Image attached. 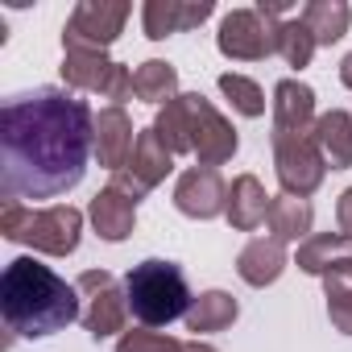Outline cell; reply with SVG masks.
Returning <instances> with one entry per match:
<instances>
[{"label":"cell","instance_id":"1","mask_svg":"<svg viewBox=\"0 0 352 352\" xmlns=\"http://www.w3.org/2000/svg\"><path fill=\"white\" fill-rule=\"evenodd\" d=\"M96 149L87 100L63 87H38L5 100L0 112V199L38 204L75 191Z\"/></svg>","mask_w":352,"mask_h":352},{"label":"cell","instance_id":"2","mask_svg":"<svg viewBox=\"0 0 352 352\" xmlns=\"http://www.w3.org/2000/svg\"><path fill=\"white\" fill-rule=\"evenodd\" d=\"M0 311L13 336H54L79 319V286L34 257H17L0 278Z\"/></svg>","mask_w":352,"mask_h":352},{"label":"cell","instance_id":"3","mask_svg":"<svg viewBox=\"0 0 352 352\" xmlns=\"http://www.w3.org/2000/svg\"><path fill=\"white\" fill-rule=\"evenodd\" d=\"M124 302L133 311V319H141L145 327H166L174 319H183L191 311V290H187V274L174 261H141L129 270L124 278Z\"/></svg>","mask_w":352,"mask_h":352},{"label":"cell","instance_id":"4","mask_svg":"<svg viewBox=\"0 0 352 352\" xmlns=\"http://www.w3.org/2000/svg\"><path fill=\"white\" fill-rule=\"evenodd\" d=\"M79 228H83V216L71 208V204H54L46 212H34L25 204H5L0 212V232L17 245H34L42 253H75L79 245Z\"/></svg>","mask_w":352,"mask_h":352},{"label":"cell","instance_id":"5","mask_svg":"<svg viewBox=\"0 0 352 352\" xmlns=\"http://www.w3.org/2000/svg\"><path fill=\"white\" fill-rule=\"evenodd\" d=\"M63 79L79 91H104L108 100H129L133 96V75L120 63H108L100 50H87V46H67Z\"/></svg>","mask_w":352,"mask_h":352},{"label":"cell","instance_id":"6","mask_svg":"<svg viewBox=\"0 0 352 352\" xmlns=\"http://www.w3.org/2000/svg\"><path fill=\"white\" fill-rule=\"evenodd\" d=\"M129 5H108V0H83V5L71 13L67 30H63V42L67 46H87V50H104L120 25L129 21Z\"/></svg>","mask_w":352,"mask_h":352},{"label":"cell","instance_id":"7","mask_svg":"<svg viewBox=\"0 0 352 352\" xmlns=\"http://www.w3.org/2000/svg\"><path fill=\"white\" fill-rule=\"evenodd\" d=\"M274 145H278V179L286 191H298L311 195L323 179V153L315 149V141H307L302 133H274Z\"/></svg>","mask_w":352,"mask_h":352},{"label":"cell","instance_id":"8","mask_svg":"<svg viewBox=\"0 0 352 352\" xmlns=\"http://www.w3.org/2000/svg\"><path fill=\"white\" fill-rule=\"evenodd\" d=\"M183 108H187V137H191V149H195L208 166L232 157L236 133L216 116V108H212L204 96H183Z\"/></svg>","mask_w":352,"mask_h":352},{"label":"cell","instance_id":"9","mask_svg":"<svg viewBox=\"0 0 352 352\" xmlns=\"http://www.w3.org/2000/svg\"><path fill=\"white\" fill-rule=\"evenodd\" d=\"M220 50L228 58H265L278 54V25H270V17L261 21V13H228L220 25Z\"/></svg>","mask_w":352,"mask_h":352},{"label":"cell","instance_id":"10","mask_svg":"<svg viewBox=\"0 0 352 352\" xmlns=\"http://www.w3.org/2000/svg\"><path fill=\"white\" fill-rule=\"evenodd\" d=\"M79 290H91V307H87V315H83V323H87V331L96 336V340H104V336H112V331H120L124 327V311H129V302L116 294V282H112V274H83L79 278Z\"/></svg>","mask_w":352,"mask_h":352},{"label":"cell","instance_id":"11","mask_svg":"<svg viewBox=\"0 0 352 352\" xmlns=\"http://www.w3.org/2000/svg\"><path fill=\"white\" fill-rule=\"evenodd\" d=\"M174 204H179V212H187V216L212 220L224 208V183H220V174L212 166L187 170L183 183H179V191H174Z\"/></svg>","mask_w":352,"mask_h":352},{"label":"cell","instance_id":"12","mask_svg":"<svg viewBox=\"0 0 352 352\" xmlns=\"http://www.w3.org/2000/svg\"><path fill=\"white\" fill-rule=\"evenodd\" d=\"M133 124L120 108H108L96 116V153L108 170H120L129 157H133Z\"/></svg>","mask_w":352,"mask_h":352},{"label":"cell","instance_id":"13","mask_svg":"<svg viewBox=\"0 0 352 352\" xmlns=\"http://www.w3.org/2000/svg\"><path fill=\"white\" fill-rule=\"evenodd\" d=\"M315 112V96L298 79H282L274 91V133H307V120Z\"/></svg>","mask_w":352,"mask_h":352},{"label":"cell","instance_id":"14","mask_svg":"<svg viewBox=\"0 0 352 352\" xmlns=\"http://www.w3.org/2000/svg\"><path fill=\"white\" fill-rule=\"evenodd\" d=\"M212 13V5H174V0H149L141 21H145V34L149 38H170L179 30H191L199 25L204 17Z\"/></svg>","mask_w":352,"mask_h":352},{"label":"cell","instance_id":"15","mask_svg":"<svg viewBox=\"0 0 352 352\" xmlns=\"http://www.w3.org/2000/svg\"><path fill=\"white\" fill-rule=\"evenodd\" d=\"M133 208H137V199H129L120 187L100 191V195L91 199V220H96L100 236H104V241H124L129 228H133Z\"/></svg>","mask_w":352,"mask_h":352},{"label":"cell","instance_id":"16","mask_svg":"<svg viewBox=\"0 0 352 352\" xmlns=\"http://www.w3.org/2000/svg\"><path fill=\"white\" fill-rule=\"evenodd\" d=\"M282 265H286V253H282V241H253L245 253H241V278L249 282V286H265V282H274L278 274H282Z\"/></svg>","mask_w":352,"mask_h":352},{"label":"cell","instance_id":"17","mask_svg":"<svg viewBox=\"0 0 352 352\" xmlns=\"http://www.w3.org/2000/svg\"><path fill=\"white\" fill-rule=\"evenodd\" d=\"M265 216H270V204H265L261 183L249 179V174H245V179H236L232 183V199H228V220L236 228H257Z\"/></svg>","mask_w":352,"mask_h":352},{"label":"cell","instance_id":"18","mask_svg":"<svg viewBox=\"0 0 352 352\" xmlns=\"http://www.w3.org/2000/svg\"><path fill=\"white\" fill-rule=\"evenodd\" d=\"M327 311L331 323L352 336V257L327 265Z\"/></svg>","mask_w":352,"mask_h":352},{"label":"cell","instance_id":"19","mask_svg":"<svg viewBox=\"0 0 352 352\" xmlns=\"http://www.w3.org/2000/svg\"><path fill=\"white\" fill-rule=\"evenodd\" d=\"M348 5H340V0H315V5L302 9V25L315 34V46H331L344 30H348Z\"/></svg>","mask_w":352,"mask_h":352},{"label":"cell","instance_id":"20","mask_svg":"<svg viewBox=\"0 0 352 352\" xmlns=\"http://www.w3.org/2000/svg\"><path fill=\"white\" fill-rule=\"evenodd\" d=\"M315 141L323 145V153L331 157V166H348V162H352V116H348V112H327V116H319Z\"/></svg>","mask_w":352,"mask_h":352},{"label":"cell","instance_id":"21","mask_svg":"<svg viewBox=\"0 0 352 352\" xmlns=\"http://www.w3.org/2000/svg\"><path fill=\"white\" fill-rule=\"evenodd\" d=\"M265 220H270V228H274V241H298V236H307V228H311V204L282 195V199L270 204V216H265Z\"/></svg>","mask_w":352,"mask_h":352},{"label":"cell","instance_id":"22","mask_svg":"<svg viewBox=\"0 0 352 352\" xmlns=\"http://www.w3.org/2000/svg\"><path fill=\"white\" fill-rule=\"evenodd\" d=\"M232 319H236V302H232L228 294H220V290L195 298V307L187 311V327H191V331H220V327L232 323Z\"/></svg>","mask_w":352,"mask_h":352},{"label":"cell","instance_id":"23","mask_svg":"<svg viewBox=\"0 0 352 352\" xmlns=\"http://www.w3.org/2000/svg\"><path fill=\"white\" fill-rule=\"evenodd\" d=\"M278 54H282L290 67H307V63H311V54H315V34L302 25V17L278 25Z\"/></svg>","mask_w":352,"mask_h":352},{"label":"cell","instance_id":"24","mask_svg":"<svg viewBox=\"0 0 352 352\" xmlns=\"http://www.w3.org/2000/svg\"><path fill=\"white\" fill-rule=\"evenodd\" d=\"M174 83H179V79H174V67L170 63H145V67L133 71V91L141 100H149V104L166 100L174 91Z\"/></svg>","mask_w":352,"mask_h":352},{"label":"cell","instance_id":"25","mask_svg":"<svg viewBox=\"0 0 352 352\" xmlns=\"http://www.w3.org/2000/svg\"><path fill=\"white\" fill-rule=\"evenodd\" d=\"M220 91L245 112V116H261L265 112V100H261V87L245 75H220Z\"/></svg>","mask_w":352,"mask_h":352},{"label":"cell","instance_id":"26","mask_svg":"<svg viewBox=\"0 0 352 352\" xmlns=\"http://www.w3.org/2000/svg\"><path fill=\"white\" fill-rule=\"evenodd\" d=\"M340 245H352V241H344V236H315V241H307L302 249H298V265L307 270V274H323L327 270V253H336Z\"/></svg>","mask_w":352,"mask_h":352},{"label":"cell","instance_id":"27","mask_svg":"<svg viewBox=\"0 0 352 352\" xmlns=\"http://www.w3.org/2000/svg\"><path fill=\"white\" fill-rule=\"evenodd\" d=\"M116 352H183V344L162 331H129Z\"/></svg>","mask_w":352,"mask_h":352},{"label":"cell","instance_id":"28","mask_svg":"<svg viewBox=\"0 0 352 352\" xmlns=\"http://www.w3.org/2000/svg\"><path fill=\"white\" fill-rule=\"evenodd\" d=\"M340 236L352 241V187H348L344 199H340Z\"/></svg>","mask_w":352,"mask_h":352},{"label":"cell","instance_id":"29","mask_svg":"<svg viewBox=\"0 0 352 352\" xmlns=\"http://www.w3.org/2000/svg\"><path fill=\"white\" fill-rule=\"evenodd\" d=\"M340 79H344V83H348V87H352V54H348V58H344V67H340Z\"/></svg>","mask_w":352,"mask_h":352},{"label":"cell","instance_id":"30","mask_svg":"<svg viewBox=\"0 0 352 352\" xmlns=\"http://www.w3.org/2000/svg\"><path fill=\"white\" fill-rule=\"evenodd\" d=\"M183 352H216V348H208V344H183Z\"/></svg>","mask_w":352,"mask_h":352}]
</instances>
